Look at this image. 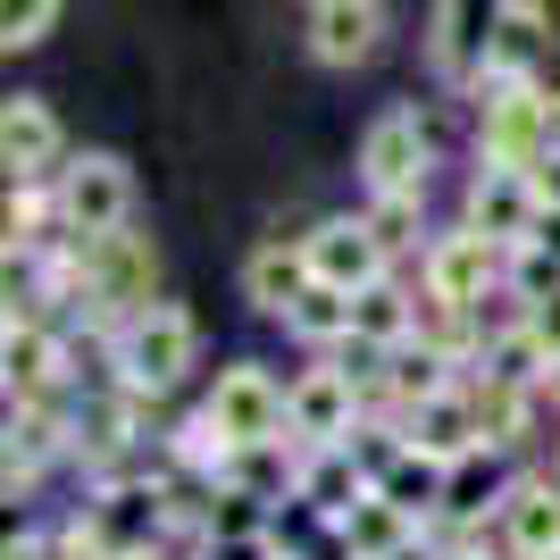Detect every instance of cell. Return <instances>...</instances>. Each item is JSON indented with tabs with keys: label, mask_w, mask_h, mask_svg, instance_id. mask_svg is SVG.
<instances>
[{
	"label": "cell",
	"mask_w": 560,
	"mask_h": 560,
	"mask_svg": "<svg viewBox=\"0 0 560 560\" xmlns=\"http://www.w3.org/2000/svg\"><path fill=\"white\" fill-rule=\"evenodd\" d=\"M93 369L117 376V385H135V394H151V401H176L201 376V318L185 302H151L142 318L117 327V343L101 351Z\"/></svg>",
	"instance_id": "1"
},
{
	"label": "cell",
	"mask_w": 560,
	"mask_h": 560,
	"mask_svg": "<svg viewBox=\"0 0 560 560\" xmlns=\"http://www.w3.org/2000/svg\"><path fill=\"white\" fill-rule=\"evenodd\" d=\"M75 444H84L75 394L9 401V427H0V486H9V502H34L50 477H75Z\"/></svg>",
	"instance_id": "2"
},
{
	"label": "cell",
	"mask_w": 560,
	"mask_h": 560,
	"mask_svg": "<svg viewBox=\"0 0 560 560\" xmlns=\"http://www.w3.org/2000/svg\"><path fill=\"white\" fill-rule=\"evenodd\" d=\"M75 360H84L75 327H59V318H34V310H9V318H0V394H9V401H59V394H84L93 376L75 369Z\"/></svg>",
	"instance_id": "3"
},
{
	"label": "cell",
	"mask_w": 560,
	"mask_h": 560,
	"mask_svg": "<svg viewBox=\"0 0 560 560\" xmlns=\"http://www.w3.org/2000/svg\"><path fill=\"white\" fill-rule=\"evenodd\" d=\"M419 293H435V302L452 310H493L502 293H511V252L493 243V234H477L468 218H444V226L427 234V252H419Z\"/></svg>",
	"instance_id": "4"
},
{
	"label": "cell",
	"mask_w": 560,
	"mask_h": 560,
	"mask_svg": "<svg viewBox=\"0 0 560 560\" xmlns=\"http://www.w3.org/2000/svg\"><path fill=\"white\" fill-rule=\"evenodd\" d=\"M552 142H560V117L544 84H486L468 101V151L486 167H544Z\"/></svg>",
	"instance_id": "5"
},
{
	"label": "cell",
	"mask_w": 560,
	"mask_h": 560,
	"mask_svg": "<svg viewBox=\"0 0 560 560\" xmlns=\"http://www.w3.org/2000/svg\"><path fill=\"white\" fill-rule=\"evenodd\" d=\"M360 192H427L435 185V117L419 101H394V109H376L360 126Z\"/></svg>",
	"instance_id": "6"
},
{
	"label": "cell",
	"mask_w": 560,
	"mask_h": 560,
	"mask_svg": "<svg viewBox=\"0 0 560 560\" xmlns=\"http://www.w3.org/2000/svg\"><path fill=\"white\" fill-rule=\"evenodd\" d=\"M201 410L218 419V435H226L234 452L243 444H284V376L268 369V360H218L210 376H201Z\"/></svg>",
	"instance_id": "7"
},
{
	"label": "cell",
	"mask_w": 560,
	"mask_h": 560,
	"mask_svg": "<svg viewBox=\"0 0 560 560\" xmlns=\"http://www.w3.org/2000/svg\"><path fill=\"white\" fill-rule=\"evenodd\" d=\"M369 419L360 410V376H351V351L327 360H302L284 376V435L293 444H351V427Z\"/></svg>",
	"instance_id": "8"
},
{
	"label": "cell",
	"mask_w": 560,
	"mask_h": 560,
	"mask_svg": "<svg viewBox=\"0 0 560 560\" xmlns=\"http://www.w3.org/2000/svg\"><path fill=\"white\" fill-rule=\"evenodd\" d=\"M59 234H126L135 226V167L117 160V151H75L59 176Z\"/></svg>",
	"instance_id": "9"
},
{
	"label": "cell",
	"mask_w": 560,
	"mask_h": 560,
	"mask_svg": "<svg viewBox=\"0 0 560 560\" xmlns=\"http://www.w3.org/2000/svg\"><path fill=\"white\" fill-rule=\"evenodd\" d=\"M493 25H502V0H427V34H419V59L427 75L444 84V93H477V75H486V43Z\"/></svg>",
	"instance_id": "10"
},
{
	"label": "cell",
	"mask_w": 560,
	"mask_h": 560,
	"mask_svg": "<svg viewBox=\"0 0 560 560\" xmlns=\"http://www.w3.org/2000/svg\"><path fill=\"white\" fill-rule=\"evenodd\" d=\"M452 218H468L477 234H493L502 252H518V243H536L544 234V192H536V167H468V185H460V210Z\"/></svg>",
	"instance_id": "11"
},
{
	"label": "cell",
	"mask_w": 560,
	"mask_h": 560,
	"mask_svg": "<svg viewBox=\"0 0 560 560\" xmlns=\"http://www.w3.org/2000/svg\"><path fill=\"white\" fill-rule=\"evenodd\" d=\"M302 252H310V277L335 284V293H369V284L394 277V259H385V243L369 234V218L360 210H327L302 226Z\"/></svg>",
	"instance_id": "12"
},
{
	"label": "cell",
	"mask_w": 560,
	"mask_h": 560,
	"mask_svg": "<svg viewBox=\"0 0 560 560\" xmlns=\"http://www.w3.org/2000/svg\"><path fill=\"white\" fill-rule=\"evenodd\" d=\"M310 252H302V226L293 234H259L252 252H243V268H234V293H243V310H252V318H268V327H284V310L302 302L310 293Z\"/></svg>",
	"instance_id": "13"
},
{
	"label": "cell",
	"mask_w": 560,
	"mask_h": 560,
	"mask_svg": "<svg viewBox=\"0 0 560 560\" xmlns=\"http://www.w3.org/2000/svg\"><path fill=\"white\" fill-rule=\"evenodd\" d=\"M493 536L511 560H560V477L544 460L511 468V493L493 511Z\"/></svg>",
	"instance_id": "14"
},
{
	"label": "cell",
	"mask_w": 560,
	"mask_h": 560,
	"mask_svg": "<svg viewBox=\"0 0 560 560\" xmlns=\"http://www.w3.org/2000/svg\"><path fill=\"white\" fill-rule=\"evenodd\" d=\"M68 160L75 151H68L59 109L43 93H9V109H0V167H9V185H50Z\"/></svg>",
	"instance_id": "15"
},
{
	"label": "cell",
	"mask_w": 560,
	"mask_h": 560,
	"mask_svg": "<svg viewBox=\"0 0 560 560\" xmlns=\"http://www.w3.org/2000/svg\"><path fill=\"white\" fill-rule=\"evenodd\" d=\"M385 34H394V18H385V0H327V9H310V59L335 75L369 68L376 50H385Z\"/></svg>",
	"instance_id": "16"
},
{
	"label": "cell",
	"mask_w": 560,
	"mask_h": 560,
	"mask_svg": "<svg viewBox=\"0 0 560 560\" xmlns=\"http://www.w3.org/2000/svg\"><path fill=\"white\" fill-rule=\"evenodd\" d=\"M401 444L427 452L435 468H460L486 452V427H477V401H468V385H452V394L419 401V410H401Z\"/></svg>",
	"instance_id": "17"
},
{
	"label": "cell",
	"mask_w": 560,
	"mask_h": 560,
	"mask_svg": "<svg viewBox=\"0 0 560 560\" xmlns=\"http://www.w3.org/2000/svg\"><path fill=\"white\" fill-rule=\"evenodd\" d=\"M419 343V277L410 268H394L385 284H369V293H351V351H410Z\"/></svg>",
	"instance_id": "18"
},
{
	"label": "cell",
	"mask_w": 560,
	"mask_h": 560,
	"mask_svg": "<svg viewBox=\"0 0 560 560\" xmlns=\"http://www.w3.org/2000/svg\"><path fill=\"white\" fill-rule=\"evenodd\" d=\"M369 493H376V468L351 444H302V502H293L302 518H343Z\"/></svg>",
	"instance_id": "19"
},
{
	"label": "cell",
	"mask_w": 560,
	"mask_h": 560,
	"mask_svg": "<svg viewBox=\"0 0 560 560\" xmlns=\"http://www.w3.org/2000/svg\"><path fill=\"white\" fill-rule=\"evenodd\" d=\"M218 493H243V502L284 518L302 502V444H293V435H284V444H243L226 460V477H218Z\"/></svg>",
	"instance_id": "20"
},
{
	"label": "cell",
	"mask_w": 560,
	"mask_h": 560,
	"mask_svg": "<svg viewBox=\"0 0 560 560\" xmlns=\"http://www.w3.org/2000/svg\"><path fill=\"white\" fill-rule=\"evenodd\" d=\"M360 218H369V234L385 243V259H394V268H419L427 234H435L427 192H360Z\"/></svg>",
	"instance_id": "21"
},
{
	"label": "cell",
	"mask_w": 560,
	"mask_h": 560,
	"mask_svg": "<svg viewBox=\"0 0 560 560\" xmlns=\"http://www.w3.org/2000/svg\"><path fill=\"white\" fill-rule=\"evenodd\" d=\"M284 343L302 351V360H327V351H351V293H335V284H310L302 302L284 310Z\"/></svg>",
	"instance_id": "22"
},
{
	"label": "cell",
	"mask_w": 560,
	"mask_h": 560,
	"mask_svg": "<svg viewBox=\"0 0 560 560\" xmlns=\"http://www.w3.org/2000/svg\"><path fill=\"white\" fill-rule=\"evenodd\" d=\"M376 493H385V502H401V511L419 518V527H435V518H444V493H452V468H435L427 452L401 444L394 460L376 468Z\"/></svg>",
	"instance_id": "23"
},
{
	"label": "cell",
	"mask_w": 560,
	"mask_h": 560,
	"mask_svg": "<svg viewBox=\"0 0 560 560\" xmlns=\"http://www.w3.org/2000/svg\"><path fill=\"white\" fill-rule=\"evenodd\" d=\"M0 243H9V268L43 259L59 243V185H9V218H0Z\"/></svg>",
	"instance_id": "24"
},
{
	"label": "cell",
	"mask_w": 560,
	"mask_h": 560,
	"mask_svg": "<svg viewBox=\"0 0 560 560\" xmlns=\"http://www.w3.org/2000/svg\"><path fill=\"white\" fill-rule=\"evenodd\" d=\"M327 527H343V544H351L360 560H385V552H401L410 536H427L419 518L401 511V502H385V493H369V502H351V511H343V518H327Z\"/></svg>",
	"instance_id": "25"
},
{
	"label": "cell",
	"mask_w": 560,
	"mask_h": 560,
	"mask_svg": "<svg viewBox=\"0 0 560 560\" xmlns=\"http://www.w3.org/2000/svg\"><path fill=\"white\" fill-rule=\"evenodd\" d=\"M59 9L68 0H0V50L18 59V50H43L59 34Z\"/></svg>",
	"instance_id": "26"
},
{
	"label": "cell",
	"mask_w": 560,
	"mask_h": 560,
	"mask_svg": "<svg viewBox=\"0 0 560 560\" xmlns=\"http://www.w3.org/2000/svg\"><path fill=\"white\" fill-rule=\"evenodd\" d=\"M50 560H117V544L101 536V518L75 502L68 518H50Z\"/></svg>",
	"instance_id": "27"
},
{
	"label": "cell",
	"mask_w": 560,
	"mask_h": 560,
	"mask_svg": "<svg viewBox=\"0 0 560 560\" xmlns=\"http://www.w3.org/2000/svg\"><path fill=\"white\" fill-rule=\"evenodd\" d=\"M0 560H50V527H18Z\"/></svg>",
	"instance_id": "28"
},
{
	"label": "cell",
	"mask_w": 560,
	"mask_h": 560,
	"mask_svg": "<svg viewBox=\"0 0 560 560\" xmlns=\"http://www.w3.org/2000/svg\"><path fill=\"white\" fill-rule=\"evenodd\" d=\"M527 327H536V335H544V351L560 360V293H552V302H536V310H527Z\"/></svg>",
	"instance_id": "29"
},
{
	"label": "cell",
	"mask_w": 560,
	"mask_h": 560,
	"mask_svg": "<svg viewBox=\"0 0 560 560\" xmlns=\"http://www.w3.org/2000/svg\"><path fill=\"white\" fill-rule=\"evenodd\" d=\"M536 192H544V210L560 218V142H552V151H544V167H536Z\"/></svg>",
	"instance_id": "30"
},
{
	"label": "cell",
	"mask_w": 560,
	"mask_h": 560,
	"mask_svg": "<svg viewBox=\"0 0 560 560\" xmlns=\"http://www.w3.org/2000/svg\"><path fill=\"white\" fill-rule=\"evenodd\" d=\"M385 560H452V544H435V536H410L401 552H385Z\"/></svg>",
	"instance_id": "31"
},
{
	"label": "cell",
	"mask_w": 560,
	"mask_h": 560,
	"mask_svg": "<svg viewBox=\"0 0 560 560\" xmlns=\"http://www.w3.org/2000/svg\"><path fill=\"white\" fill-rule=\"evenodd\" d=\"M544 410H552V427H560V360H552V376H544Z\"/></svg>",
	"instance_id": "32"
},
{
	"label": "cell",
	"mask_w": 560,
	"mask_h": 560,
	"mask_svg": "<svg viewBox=\"0 0 560 560\" xmlns=\"http://www.w3.org/2000/svg\"><path fill=\"white\" fill-rule=\"evenodd\" d=\"M544 93H552V117H560V59L544 68Z\"/></svg>",
	"instance_id": "33"
},
{
	"label": "cell",
	"mask_w": 560,
	"mask_h": 560,
	"mask_svg": "<svg viewBox=\"0 0 560 560\" xmlns=\"http://www.w3.org/2000/svg\"><path fill=\"white\" fill-rule=\"evenodd\" d=\"M544 468H552V477H560V427H552V452H544Z\"/></svg>",
	"instance_id": "34"
},
{
	"label": "cell",
	"mask_w": 560,
	"mask_h": 560,
	"mask_svg": "<svg viewBox=\"0 0 560 560\" xmlns=\"http://www.w3.org/2000/svg\"><path fill=\"white\" fill-rule=\"evenodd\" d=\"M310 9H327V0H310Z\"/></svg>",
	"instance_id": "35"
}]
</instances>
